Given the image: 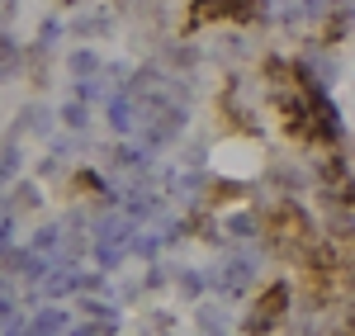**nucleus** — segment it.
<instances>
[{"label": "nucleus", "mask_w": 355, "mask_h": 336, "mask_svg": "<svg viewBox=\"0 0 355 336\" xmlns=\"http://www.w3.org/2000/svg\"><path fill=\"white\" fill-rule=\"evenodd\" d=\"M284 312H289V284H270L261 299H256V312H251V336L266 332V327H275V322H284Z\"/></svg>", "instance_id": "nucleus-1"}, {"label": "nucleus", "mask_w": 355, "mask_h": 336, "mask_svg": "<svg viewBox=\"0 0 355 336\" xmlns=\"http://www.w3.org/2000/svg\"><path fill=\"white\" fill-rule=\"evenodd\" d=\"M351 24H355V10L351 5H331L327 10V19H322V43H341V38H346V33H351Z\"/></svg>", "instance_id": "nucleus-3"}, {"label": "nucleus", "mask_w": 355, "mask_h": 336, "mask_svg": "<svg viewBox=\"0 0 355 336\" xmlns=\"http://www.w3.org/2000/svg\"><path fill=\"white\" fill-rule=\"evenodd\" d=\"M266 227H270L275 237H284V242H303L313 223H308V213H303V209L294 204V199H284V204H275V209H270Z\"/></svg>", "instance_id": "nucleus-2"}]
</instances>
